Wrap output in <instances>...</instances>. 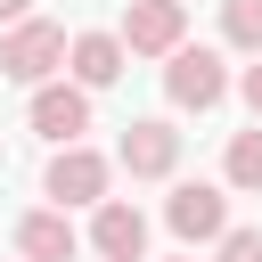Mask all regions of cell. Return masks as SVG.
Instances as JSON below:
<instances>
[{"instance_id": "9", "label": "cell", "mask_w": 262, "mask_h": 262, "mask_svg": "<svg viewBox=\"0 0 262 262\" xmlns=\"http://www.w3.org/2000/svg\"><path fill=\"white\" fill-rule=\"evenodd\" d=\"M74 246H82V237H74L66 213H25V221H16V254H25V262H74Z\"/></svg>"}, {"instance_id": "3", "label": "cell", "mask_w": 262, "mask_h": 262, "mask_svg": "<svg viewBox=\"0 0 262 262\" xmlns=\"http://www.w3.org/2000/svg\"><path fill=\"white\" fill-rule=\"evenodd\" d=\"M115 164H123L131 180H164V172L180 164V131H172L164 115H139V123H123V139H115Z\"/></svg>"}, {"instance_id": "2", "label": "cell", "mask_w": 262, "mask_h": 262, "mask_svg": "<svg viewBox=\"0 0 262 262\" xmlns=\"http://www.w3.org/2000/svg\"><path fill=\"white\" fill-rule=\"evenodd\" d=\"M57 66H66V25H49V16H16L8 41H0V74H8V82H49Z\"/></svg>"}, {"instance_id": "5", "label": "cell", "mask_w": 262, "mask_h": 262, "mask_svg": "<svg viewBox=\"0 0 262 262\" xmlns=\"http://www.w3.org/2000/svg\"><path fill=\"white\" fill-rule=\"evenodd\" d=\"M180 33H188V8H180V0H131L115 41H123L131 57H164V49H180Z\"/></svg>"}, {"instance_id": "15", "label": "cell", "mask_w": 262, "mask_h": 262, "mask_svg": "<svg viewBox=\"0 0 262 262\" xmlns=\"http://www.w3.org/2000/svg\"><path fill=\"white\" fill-rule=\"evenodd\" d=\"M16 16H33V0H0V25H16Z\"/></svg>"}, {"instance_id": "12", "label": "cell", "mask_w": 262, "mask_h": 262, "mask_svg": "<svg viewBox=\"0 0 262 262\" xmlns=\"http://www.w3.org/2000/svg\"><path fill=\"white\" fill-rule=\"evenodd\" d=\"M221 33L237 49H262V0H221Z\"/></svg>"}, {"instance_id": "10", "label": "cell", "mask_w": 262, "mask_h": 262, "mask_svg": "<svg viewBox=\"0 0 262 262\" xmlns=\"http://www.w3.org/2000/svg\"><path fill=\"white\" fill-rule=\"evenodd\" d=\"M66 57H74V82H82V90H106V82L123 74V41H115V33H74Z\"/></svg>"}, {"instance_id": "8", "label": "cell", "mask_w": 262, "mask_h": 262, "mask_svg": "<svg viewBox=\"0 0 262 262\" xmlns=\"http://www.w3.org/2000/svg\"><path fill=\"white\" fill-rule=\"evenodd\" d=\"M90 246H98L106 262H139V254H147V213H139V205H123V196H98Z\"/></svg>"}, {"instance_id": "7", "label": "cell", "mask_w": 262, "mask_h": 262, "mask_svg": "<svg viewBox=\"0 0 262 262\" xmlns=\"http://www.w3.org/2000/svg\"><path fill=\"white\" fill-rule=\"evenodd\" d=\"M33 131L57 139V147L82 139V131H90V90H82V82H33Z\"/></svg>"}, {"instance_id": "14", "label": "cell", "mask_w": 262, "mask_h": 262, "mask_svg": "<svg viewBox=\"0 0 262 262\" xmlns=\"http://www.w3.org/2000/svg\"><path fill=\"white\" fill-rule=\"evenodd\" d=\"M237 90H246V106H254V123H262V57L246 66V82H237Z\"/></svg>"}, {"instance_id": "6", "label": "cell", "mask_w": 262, "mask_h": 262, "mask_svg": "<svg viewBox=\"0 0 262 262\" xmlns=\"http://www.w3.org/2000/svg\"><path fill=\"white\" fill-rule=\"evenodd\" d=\"M164 221H172V237H188V246H196V237H221V229H229V196H221L213 180H180V188L164 196Z\"/></svg>"}, {"instance_id": "4", "label": "cell", "mask_w": 262, "mask_h": 262, "mask_svg": "<svg viewBox=\"0 0 262 262\" xmlns=\"http://www.w3.org/2000/svg\"><path fill=\"white\" fill-rule=\"evenodd\" d=\"M41 188H49L57 205H98V196H106V156L82 147V139H66V147L49 156V172H41Z\"/></svg>"}, {"instance_id": "1", "label": "cell", "mask_w": 262, "mask_h": 262, "mask_svg": "<svg viewBox=\"0 0 262 262\" xmlns=\"http://www.w3.org/2000/svg\"><path fill=\"white\" fill-rule=\"evenodd\" d=\"M164 98L172 106H188V115H205V106H221L229 98V66H221V49H164Z\"/></svg>"}, {"instance_id": "13", "label": "cell", "mask_w": 262, "mask_h": 262, "mask_svg": "<svg viewBox=\"0 0 262 262\" xmlns=\"http://www.w3.org/2000/svg\"><path fill=\"white\" fill-rule=\"evenodd\" d=\"M221 262H262V229H221Z\"/></svg>"}, {"instance_id": "16", "label": "cell", "mask_w": 262, "mask_h": 262, "mask_svg": "<svg viewBox=\"0 0 262 262\" xmlns=\"http://www.w3.org/2000/svg\"><path fill=\"white\" fill-rule=\"evenodd\" d=\"M172 262H188V254H172Z\"/></svg>"}, {"instance_id": "11", "label": "cell", "mask_w": 262, "mask_h": 262, "mask_svg": "<svg viewBox=\"0 0 262 262\" xmlns=\"http://www.w3.org/2000/svg\"><path fill=\"white\" fill-rule=\"evenodd\" d=\"M221 172H229V188H262V123L229 139V156H221Z\"/></svg>"}]
</instances>
